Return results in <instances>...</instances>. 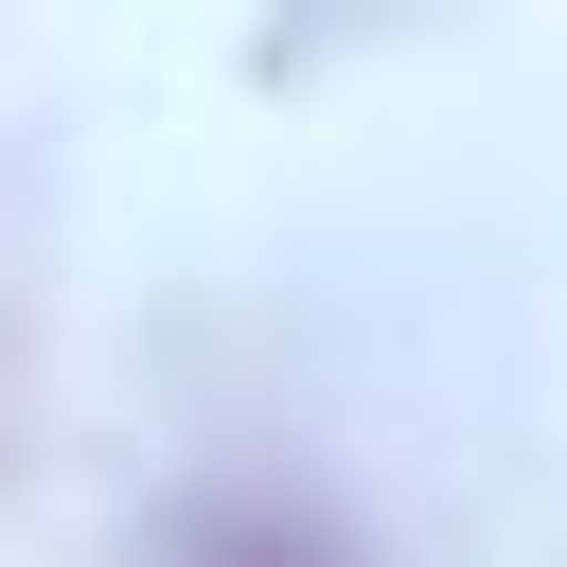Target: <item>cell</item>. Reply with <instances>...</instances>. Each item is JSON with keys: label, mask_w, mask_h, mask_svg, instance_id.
Returning <instances> with one entry per match:
<instances>
[{"label": "cell", "mask_w": 567, "mask_h": 567, "mask_svg": "<svg viewBox=\"0 0 567 567\" xmlns=\"http://www.w3.org/2000/svg\"><path fill=\"white\" fill-rule=\"evenodd\" d=\"M230 567H301V549H230Z\"/></svg>", "instance_id": "obj_1"}]
</instances>
